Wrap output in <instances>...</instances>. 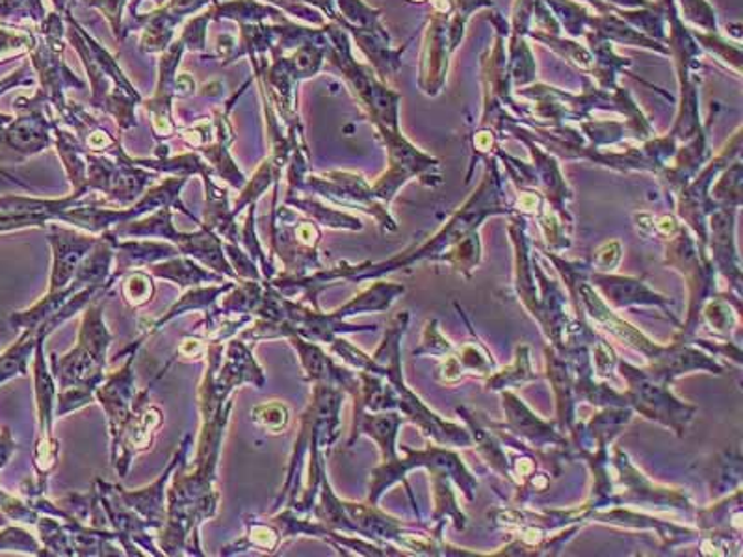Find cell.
<instances>
[{"instance_id":"obj_22","label":"cell","mask_w":743,"mask_h":557,"mask_svg":"<svg viewBox=\"0 0 743 557\" xmlns=\"http://www.w3.org/2000/svg\"><path fill=\"white\" fill-rule=\"evenodd\" d=\"M701 315L713 331L723 332V335H729L732 331L734 315H732L731 307L725 302L707 303L704 307H701Z\"/></svg>"},{"instance_id":"obj_3","label":"cell","mask_w":743,"mask_h":557,"mask_svg":"<svg viewBox=\"0 0 743 557\" xmlns=\"http://www.w3.org/2000/svg\"><path fill=\"white\" fill-rule=\"evenodd\" d=\"M619 368L629 383V391L624 394L626 404L632 405L640 415L660 422L682 435L688 422L696 415V407L673 396L669 383L648 374L645 368L631 367L626 362H621Z\"/></svg>"},{"instance_id":"obj_20","label":"cell","mask_w":743,"mask_h":557,"mask_svg":"<svg viewBox=\"0 0 743 557\" xmlns=\"http://www.w3.org/2000/svg\"><path fill=\"white\" fill-rule=\"evenodd\" d=\"M534 378L535 375L529 370L528 348L521 346V348H517L515 364L507 370H502L500 374L491 375L488 385L489 389H494V391H504L507 386L521 385L524 381L534 380Z\"/></svg>"},{"instance_id":"obj_9","label":"cell","mask_w":743,"mask_h":557,"mask_svg":"<svg viewBox=\"0 0 743 557\" xmlns=\"http://www.w3.org/2000/svg\"><path fill=\"white\" fill-rule=\"evenodd\" d=\"M583 37L588 42L589 53L593 54V64L588 77L593 78L594 86L604 91L618 89L619 77L626 73V67H631V59L619 56L613 43L608 42L607 37L599 36L593 30H588Z\"/></svg>"},{"instance_id":"obj_16","label":"cell","mask_w":743,"mask_h":557,"mask_svg":"<svg viewBox=\"0 0 743 557\" xmlns=\"http://www.w3.org/2000/svg\"><path fill=\"white\" fill-rule=\"evenodd\" d=\"M545 2L558 21L559 29L564 30L565 36L571 40L586 36L589 18L593 13L586 4L577 0H545Z\"/></svg>"},{"instance_id":"obj_10","label":"cell","mask_w":743,"mask_h":557,"mask_svg":"<svg viewBox=\"0 0 743 557\" xmlns=\"http://www.w3.org/2000/svg\"><path fill=\"white\" fill-rule=\"evenodd\" d=\"M593 283L607 296L613 307L629 305H666L667 297L658 296L640 278L615 277L608 273H594Z\"/></svg>"},{"instance_id":"obj_13","label":"cell","mask_w":743,"mask_h":557,"mask_svg":"<svg viewBox=\"0 0 743 557\" xmlns=\"http://www.w3.org/2000/svg\"><path fill=\"white\" fill-rule=\"evenodd\" d=\"M528 37L535 42L543 43L545 47L553 48L554 53L559 54L561 58L567 59L571 66L577 67L578 72L589 75L591 64H593V54L589 53L588 45H580L577 40L564 37L561 34H550L543 30L529 29Z\"/></svg>"},{"instance_id":"obj_15","label":"cell","mask_w":743,"mask_h":557,"mask_svg":"<svg viewBox=\"0 0 743 557\" xmlns=\"http://www.w3.org/2000/svg\"><path fill=\"white\" fill-rule=\"evenodd\" d=\"M113 250H118L119 270L151 264V262L162 261V259L177 256L178 253L177 248H173V245L153 242H113Z\"/></svg>"},{"instance_id":"obj_14","label":"cell","mask_w":743,"mask_h":557,"mask_svg":"<svg viewBox=\"0 0 743 557\" xmlns=\"http://www.w3.org/2000/svg\"><path fill=\"white\" fill-rule=\"evenodd\" d=\"M612 7V4H610ZM613 12L618 13L619 18L632 24L634 29L640 30L645 36L653 37L656 42H666V15H664V7L662 0L653 2L648 7L643 8H618L612 7ZM666 45V43H664Z\"/></svg>"},{"instance_id":"obj_19","label":"cell","mask_w":743,"mask_h":557,"mask_svg":"<svg viewBox=\"0 0 743 557\" xmlns=\"http://www.w3.org/2000/svg\"><path fill=\"white\" fill-rule=\"evenodd\" d=\"M678 13L684 23L696 30H720L718 12L708 0H677Z\"/></svg>"},{"instance_id":"obj_2","label":"cell","mask_w":743,"mask_h":557,"mask_svg":"<svg viewBox=\"0 0 743 557\" xmlns=\"http://www.w3.org/2000/svg\"><path fill=\"white\" fill-rule=\"evenodd\" d=\"M101 313L102 305L89 308L86 320L83 321L77 348L64 359H54L53 356V374L62 389L88 386L96 392L99 389L105 368V353L112 340L102 324Z\"/></svg>"},{"instance_id":"obj_6","label":"cell","mask_w":743,"mask_h":557,"mask_svg":"<svg viewBox=\"0 0 743 557\" xmlns=\"http://www.w3.org/2000/svg\"><path fill=\"white\" fill-rule=\"evenodd\" d=\"M569 281L577 283L572 286V291L577 292L578 302L582 305L583 310L593 318L594 324L604 327L610 335L621 340L623 345L631 346L636 351H642L643 356L651 361L664 350V346L654 345L653 340L645 337L640 329L631 326L629 321H624L621 316L615 315L612 308L608 307V303L593 291V286H589V283H586L583 278L571 275Z\"/></svg>"},{"instance_id":"obj_28","label":"cell","mask_w":743,"mask_h":557,"mask_svg":"<svg viewBox=\"0 0 743 557\" xmlns=\"http://www.w3.org/2000/svg\"><path fill=\"white\" fill-rule=\"evenodd\" d=\"M604 2L618 8H643L653 4L654 0H604Z\"/></svg>"},{"instance_id":"obj_27","label":"cell","mask_w":743,"mask_h":557,"mask_svg":"<svg viewBox=\"0 0 743 557\" xmlns=\"http://www.w3.org/2000/svg\"><path fill=\"white\" fill-rule=\"evenodd\" d=\"M227 250H229V248H227ZM231 256L234 259V266H237L238 272H240V267H242L240 266V259H242L240 251L234 250V253L231 251ZM245 267H248V270H242V275L250 278H261V275L256 272V267L253 266V264H250V261H245Z\"/></svg>"},{"instance_id":"obj_26","label":"cell","mask_w":743,"mask_h":557,"mask_svg":"<svg viewBox=\"0 0 743 557\" xmlns=\"http://www.w3.org/2000/svg\"><path fill=\"white\" fill-rule=\"evenodd\" d=\"M621 261V245L619 242H608L602 245L601 250L597 251V266L602 272H610L618 266Z\"/></svg>"},{"instance_id":"obj_29","label":"cell","mask_w":743,"mask_h":557,"mask_svg":"<svg viewBox=\"0 0 743 557\" xmlns=\"http://www.w3.org/2000/svg\"><path fill=\"white\" fill-rule=\"evenodd\" d=\"M411 2H426V0H411Z\"/></svg>"},{"instance_id":"obj_8","label":"cell","mask_w":743,"mask_h":557,"mask_svg":"<svg viewBox=\"0 0 743 557\" xmlns=\"http://www.w3.org/2000/svg\"><path fill=\"white\" fill-rule=\"evenodd\" d=\"M737 207H715L710 216V231H712L713 262L732 278L734 285H740V264H737L736 245H734V221Z\"/></svg>"},{"instance_id":"obj_5","label":"cell","mask_w":743,"mask_h":557,"mask_svg":"<svg viewBox=\"0 0 743 557\" xmlns=\"http://www.w3.org/2000/svg\"><path fill=\"white\" fill-rule=\"evenodd\" d=\"M535 0H515L513 2L512 23L507 29V73L512 78L513 89L526 88L535 83L537 62L534 51L528 45V30L532 29Z\"/></svg>"},{"instance_id":"obj_23","label":"cell","mask_w":743,"mask_h":557,"mask_svg":"<svg viewBox=\"0 0 743 557\" xmlns=\"http://www.w3.org/2000/svg\"><path fill=\"white\" fill-rule=\"evenodd\" d=\"M253 421H255L259 426L267 429V432L275 433L286 426L288 413H286L285 407L281 404L259 405V407L253 411Z\"/></svg>"},{"instance_id":"obj_4","label":"cell","mask_w":743,"mask_h":557,"mask_svg":"<svg viewBox=\"0 0 743 557\" xmlns=\"http://www.w3.org/2000/svg\"><path fill=\"white\" fill-rule=\"evenodd\" d=\"M431 15L424 32L423 53H420V69H418V86L429 97L439 96L445 89L450 67V19H452V0H429Z\"/></svg>"},{"instance_id":"obj_25","label":"cell","mask_w":743,"mask_h":557,"mask_svg":"<svg viewBox=\"0 0 743 557\" xmlns=\"http://www.w3.org/2000/svg\"><path fill=\"white\" fill-rule=\"evenodd\" d=\"M593 361L594 368H597V375H599V378H607L618 359H615V353H613L612 348L604 345L601 340V342H597V346H594Z\"/></svg>"},{"instance_id":"obj_7","label":"cell","mask_w":743,"mask_h":557,"mask_svg":"<svg viewBox=\"0 0 743 557\" xmlns=\"http://www.w3.org/2000/svg\"><path fill=\"white\" fill-rule=\"evenodd\" d=\"M99 238L78 237L75 232L62 231L54 227L51 243L54 250L53 277H51V291L59 292L66 288L77 275L78 267L89 251L96 248Z\"/></svg>"},{"instance_id":"obj_12","label":"cell","mask_w":743,"mask_h":557,"mask_svg":"<svg viewBox=\"0 0 743 557\" xmlns=\"http://www.w3.org/2000/svg\"><path fill=\"white\" fill-rule=\"evenodd\" d=\"M691 30V36L696 37L702 53L712 54L715 58L723 62L729 69L736 73L737 77L742 75V47L740 42H732L731 37L721 34V30Z\"/></svg>"},{"instance_id":"obj_11","label":"cell","mask_w":743,"mask_h":557,"mask_svg":"<svg viewBox=\"0 0 743 557\" xmlns=\"http://www.w3.org/2000/svg\"><path fill=\"white\" fill-rule=\"evenodd\" d=\"M504 411L507 415V422L513 432L521 433L523 437L532 440L535 445H543V443H550V445H567L564 437H559L558 433L553 432V427L547 422L539 421L532 411L523 404V400H518L512 392H504Z\"/></svg>"},{"instance_id":"obj_24","label":"cell","mask_w":743,"mask_h":557,"mask_svg":"<svg viewBox=\"0 0 743 557\" xmlns=\"http://www.w3.org/2000/svg\"><path fill=\"white\" fill-rule=\"evenodd\" d=\"M424 338L434 342V345H423L418 350H415V357L420 356V353H434V356H440V353H450L452 346L448 345L442 335H440L439 329H437V321H428L426 324V332H424Z\"/></svg>"},{"instance_id":"obj_1","label":"cell","mask_w":743,"mask_h":557,"mask_svg":"<svg viewBox=\"0 0 743 557\" xmlns=\"http://www.w3.org/2000/svg\"><path fill=\"white\" fill-rule=\"evenodd\" d=\"M375 131L385 143L386 161H389V170L381 175L380 181L372 188L380 201L389 205L398 194L400 188L409 183L411 178H418L420 183L431 188L442 183L439 173L440 162L431 154L420 151L415 143H411L400 129L375 125Z\"/></svg>"},{"instance_id":"obj_18","label":"cell","mask_w":743,"mask_h":557,"mask_svg":"<svg viewBox=\"0 0 743 557\" xmlns=\"http://www.w3.org/2000/svg\"><path fill=\"white\" fill-rule=\"evenodd\" d=\"M452 8L448 36H450V47L456 53L463 42L465 29H467L469 19L480 10H494V2L493 0H452Z\"/></svg>"},{"instance_id":"obj_17","label":"cell","mask_w":743,"mask_h":557,"mask_svg":"<svg viewBox=\"0 0 743 557\" xmlns=\"http://www.w3.org/2000/svg\"><path fill=\"white\" fill-rule=\"evenodd\" d=\"M153 273L159 275V277L172 278V281L183 286L199 285L203 281H220L218 275H212L207 270L196 266L188 259H175V256H173L172 261L166 262V264L153 266Z\"/></svg>"},{"instance_id":"obj_21","label":"cell","mask_w":743,"mask_h":557,"mask_svg":"<svg viewBox=\"0 0 743 557\" xmlns=\"http://www.w3.org/2000/svg\"><path fill=\"white\" fill-rule=\"evenodd\" d=\"M123 294H125L127 302L131 303L132 307H140L153 297L155 286L145 273L132 272L123 283Z\"/></svg>"}]
</instances>
